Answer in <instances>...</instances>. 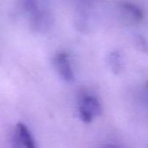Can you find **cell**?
Wrapping results in <instances>:
<instances>
[{
    "label": "cell",
    "instance_id": "1",
    "mask_svg": "<svg viewBox=\"0 0 148 148\" xmlns=\"http://www.w3.org/2000/svg\"><path fill=\"white\" fill-rule=\"evenodd\" d=\"M79 115L85 123H91L94 118L102 114L99 101L92 95H82L79 99Z\"/></svg>",
    "mask_w": 148,
    "mask_h": 148
},
{
    "label": "cell",
    "instance_id": "2",
    "mask_svg": "<svg viewBox=\"0 0 148 148\" xmlns=\"http://www.w3.org/2000/svg\"><path fill=\"white\" fill-rule=\"evenodd\" d=\"M54 66L59 76L66 82H73L75 80L74 73L69 60V56L65 53H58L54 58Z\"/></svg>",
    "mask_w": 148,
    "mask_h": 148
},
{
    "label": "cell",
    "instance_id": "3",
    "mask_svg": "<svg viewBox=\"0 0 148 148\" xmlns=\"http://www.w3.org/2000/svg\"><path fill=\"white\" fill-rule=\"evenodd\" d=\"M12 141L18 147L34 148L36 147L31 132L23 123H17L16 125L12 135Z\"/></svg>",
    "mask_w": 148,
    "mask_h": 148
},
{
    "label": "cell",
    "instance_id": "4",
    "mask_svg": "<svg viewBox=\"0 0 148 148\" xmlns=\"http://www.w3.org/2000/svg\"><path fill=\"white\" fill-rule=\"evenodd\" d=\"M121 10H123L124 15L126 16L129 20L134 23H140L143 20L144 15L142 10L135 4L124 3L121 4Z\"/></svg>",
    "mask_w": 148,
    "mask_h": 148
},
{
    "label": "cell",
    "instance_id": "5",
    "mask_svg": "<svg viewBox=\"0 0 148 148\" xmlns=\"http://www.w3.org/2000/svg\"><path fill=\"white\" fill-rule=\"evenodd\" d=\"M108 65L111 71L116 75L120 74L124 67L123 58L118 51H113L108 56Z\"/></svg>",
    "mask_w": 148,
    "mask_h": 148
},
{
    "label": "cell",
    "instance_id": "6",
    "mask_svg": "<svg viewBox=\"0 0 148 148\" xmlns=\"http://www.w3.org/2000/svg\"><path fill=\"white\" fill-rule=\"evenodd\" d=\"M133 43L137 50L144 54H148V41L141 35H136L133 38Z\"/></svg>",
    "mask_w": 148,
    "mask_h": 148
},
{
    "label": "cell",
    "instance_id": "7",
    "mask_svg": "<svg viewBox=\"0 0 148 148\" xmlns=\"http://www.w3.org/2000/svg\"><path fill=\"white\" fill-rule=\"evenodd\" d=\"M145 93H146V95H147V99H148V82L147 83V85H146V88H145Z\"/></svg>",
    "mask_w": 148,
    "mask_h": 148
}]
</instances>
